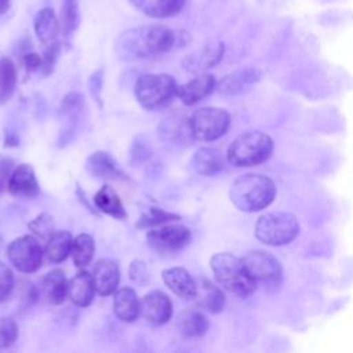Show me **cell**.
I'll return each instance as SVG.
<instances>
[{
    "label": "cell",
    "instance_id": "30bf717a",
    "mask_svg": "<svg viewBox=\"0 0 353 353\" xmlns=\"http://www.w3.org/2000/svg\"><path fill=\"white\" fill-rule=\"evenodd\" d=\"M243 263L248 274L255 280V283H262L265 285H279L281 280V266L279 261L266 251L255 250L244 255Z\"/></svg>",
    "mask_w": 353,
    "mask_h": 353
},
{
    "label": "cell",
    "instance_id": "ffe728a7",
    "mask_svg": "<svg viewBox=\"0 0 353 353\" xmlns=\"http://www.w3.org/2000/svg\"><path fill=\"white\" fill-rule=\"evenodd\" d=\"M258 80H259V72L256 69L244 68L226 74L216 84V88L223 95H236L248 90Z\"/></svg>",
    "mask_w": 353,
    "mask_h": 353
},
{
    "label": "cell",
    "instance_id": "836d02e7",
    "mask_svg": "<svg viewBox=\"0 0 353 353\" xmlns=\"http://www.w3.org/2000/svg\"><path fill=\"white\" fill-rule=\"evenodd\" d=\"M28 229L33 233V236L48 240L50 236L55 232V222L52 215L48 212H41L28 223Z\"/></svg>",
    "mask_w": 353,
    "mask_h": 353
},
{
    "label": "cell",
    "instance_id": "8fae6325",
    "mask_svg": "<svg viewBox=\"0 0 353 353\" xmlns=\"http://www.w3.org/2000/svg\"><path fill=\"white\" fill-rule=\"evenodd\" d=\"M141 314L149 324L163 325L172 317V302L163 291H149L141 299Z\"/></svg>",
    "mask_w": 353,
    "mask_h": 353
},
{
    "label": "cell",
    "instance_id": "f35d334b",
    "mask_svg": "<svg viewBox=\"0 0 353 353\" xmlns=\"http://www.w3.org/2000/svg\"><path fill=\"white\" fill-rule=\"evenodd\" d=\"M14 161L8 157H0V193L7 189L10 175L12 172Z\"/></svg>",
    "mask_w": 353,
    "mask_h": 353
},
{
    "label": "cell",
    "instance_id": "f1b7e54d",
    "mask_svg": "<svg viewBox=\"0 0 353 353\" xmlns=\"http://www.w3.org/2000/svg\"><path fill=\"white\" fill-rule=\"evenodd\" d=\"M95 252V241L88 233H80L73 239L72 244V261L76 268L84 269L92 261Z\"/></svg>",
    "mask_w": 353,
    "mask_h": 353
},
{
    "label": "cell",
    "instance_id": "7c38bea8",
    "mask_svg": "<svg viewBox=\"0 0 353 353\" xmlns=\"http://www.w3.org/2000/svg\"><path fill=\"white\" fill-rule=\"evenodd\" d=\"M7 190L15 199H34L40 193V186L33 167L26 163L18 164L10 175Z\"/></svg>",
    "mask_w": 353,
    "mask_h": 353
},
{
    "label": "cell",
    "instance_id": "7bdbcfd3",
    "mask_svg": "<svg viewBox=\"0 0 353 353\" xmlns=\"http://www.w3.org/2000/svg\"><path fill=\"white\" fill-rule=\"evenodd\" d=\"M10 4H11V0H0V15L6 14L8 11Z\"/></svg>",
    "mask_w": 353,
    "mask_h": 353
},
{
    "label": "cell",
    "instance_id": "ba28073f",
    "mask_svg": "<svg viewBox=\"0 0 353 353\" xmlns=\"http://www.w3.org/2000/svg\"><path fill=\"white\" fill-rule=\"evenodd\" d=\"M44 250L36 236L25 234L14 239L7 247L10 263L21 273H34L41 266Z\"/></svg>",
    "mask_w": 353,
    "mask_h": 353
},
{
    "label": "cell",
    "instance_id": "4fadbf2b",
    "mask_svg": "<svg viewBox=\"0 0 353 353\" xmlns=\"http://www.w3.org/2000/svg\"><path fill=\"white\" fill-rule=\"evenodd\" d=\"M161 277L164 284L181 299L190 301L194 299L199 294V285L185 268L174 266L164 269Z\"/></svg>",
    "mask_w": 353,
    "mask_h": 353
},
{
    "label": "cell",
    "instance_id": "d590c367",
    "mask_svg": "<svg viewBox=\"0 0 353 353\" xmlns=\"http://www.w3.org/2000/svg\"><path fill=\"white\" fill-rule=\"evenodd\" d=\"M61 54V44L59 41H52L47 46L43 57H41V65L39 72L41 73V76H50L54 72V68L57 65L58 57Z\"/></svg>",
    "mask_w": 353,
    "mask_h": 353
},
{
    "label": "cell",
    "instance_id": "7402d4cb",
    "mask_svg": "<svg viewBox=\"0 0 353 353\" xmlns=\"http://www.w3.org/2000/svg\"><path fill=\"white\" fill-rule=\"evenodd\" d=\"M223 165L225 161L222 153L214 148H200L192 157V167L197 174L204 176L216 175L223 170Z\"/></svg>",
    "mask_w": 353,
    "mask_h": 353
},
{
    "label": "cell",
    "instance_id": "3957f363",
    "mask_svg": "<svg viewBox=\"0 0 353 353\" xmlns=\"http://www.w3.org/2000/svg\"><path fill=\"white\" fill-rule=\"evenodd\" d=\"M210 265L216 281L226 291L241 298L255 291L258 284L248 274L241 258L230 252H218L211 256Z\"/></svg>",
    "mask_w": 353,
    "mask_h": 353
},
{
    "label": "cell",
    "instance_id": "83f0119b",
    "mask_svg": "<svg viewBox=\"0 0 353 353\" xmlns=\"http://www.w3.org/2000/svg\"><path fill=\"white\" fill-rule=\"evenodd\" d=\"M160 132L165 139L179 145L188 143L190 139H193L189 127V119H185L183 116L172 114L165 119L160 127Z\"/></svg>",
    "mask_w": 353,
    "mask_h": 353
},
{
    "label": "cell",
    "instance_id": "1f68e13d",
    "mask_svg": "<svg viewBox=\"0 0 353 353\" xmlns=\"http://www.w3.org/2000/svg\"><path fill=\"white\" fill-rule=\"evenodd\" d=\"M179 219H181V215H178V214L165 211L159 207H148L142 212V215L138 219L135 226L138 229H150V228H156V226H160V225H164L168 222L179 221Z\"/></svg>",
    "mask_w": 353,
    "mask_h": 353
},
{
    "label": "cell",
    "instance_id": "e0dca14e",
    "mask_svg": "<svg viewBox=\"0 0 353 353\" xmlns=\"http://www.w3.org/2000/svg\"><path fill=\"white\" fill-rule=\"evenodd\" d=\"M225 52L223 43L208 44L199 51L188 55L182 61V66L192 73H204L207 69L219 63Z\"/></svg>",
    "mask_w": 353,
    "mask_h": 353
},
{
    "label": "cell",
    "instance_id": "d6a6232c",
    "mask_svg": "<svg viewBox=\"0 0 353 353\" xmlns=\"http://www.w3.org/2000/svg\"><path fill=\"white\" fill-rule=\"evenodd\" d=\"M203 295L200 305L210 313H219L225 306V295L219 287L208 280H201Z\"/></svg>",
    "mask_w": 353,
    "mask_h": 353
},
{
    "label": "cell",
    "instance_id": "9a60e30c",
    "mask_svg": "<svg viewBox=\"0 0 353 353\" xmlns=\"http://www.w3.org/2000/svg\"><path fill=\"white\" fill-rule=\"evenodd\" d=\"M216 88L215 77L210 73H199L192 80L178 85L176 95L188 106H192L207 98Z\"/></svg>",
    "mask_w": 353,
    "mask_h": 353
},
{
    "label": "cell",
    "instance_id": "ac0fdd59",
    "mask_svg": "<svg viewBox=\"0 0 353 353\" xmlns=\"http://www.w3.org/2000/svg\"><path fill=\"white\" fill-rule=\"evenodd\" d=\"M95 285L90 272L80 269L68 284V296L73 305L79 307H87L94 301Z\"/></svg>",
    "mask_w": 353,
    "mask_h": 353
},
{
    "label": "cell",
    "instance_id": "277c9868",
    "mask_svg": "<svg viewBox=\"0 0 353 353\" xmlns=\"http://www.w3.org/2000/svg\"><path fill=\"white\" fill-rule=\"evenodd\" d=\"M176 81L165 73L141 74L134 85L135 98L146 110H159L167 106L176 95Z\"/></svg>",
    "mask_w": 353,
    "mask_h": 353
},
{
    "label": "cell",
    "instance_id": "ee69618b",
    "mask_svg": "<svg viewBox=\"0 0 353 353\" xmlns=\"http://www.w3.org/2000/svg\"><path fill=\"white\" fill-rule=\"evenodd\" d=\"M3 244H4V241H3V237H1V234H0V251H1V248H3Z\"/></svg>",
    "mask_w": 353,
    "mask_h": 353
},
{
    "label": "cell",
    "instance_id": "e575fe53",
    "mask_svg": "<svg viewBox=\"0 0 353 353\" xmlns=\"http://www.w3.org/2000/svg\"><path fill=\"white\" fill-rule=\"evenodd\" d=\"M19 335L18 324L11 317H0V349L12 346Z\"/></svg>",
    "mask_w": 353,
    "mask_h": 353
},
{
    "label": "cell",
    "instance_id": "9c48e42d",
    "mask_svg": "<svg viewBox=\"0 0 353 353\" xmlns=\"http://www.w3.org/2000/svg\"><path fill=\"white\" fill-rule=\"evenodd\" d=\"M190 230L179 223H164L146 233L148 245L159 254H175L190 243Z\"/></svg>",
    "mask_w": 353,
    "mask_h": 353
},
{
    "label": "cell",
    "instance_id": "52a82bcc",
    "mask_svg": "<svg viewBox=\"0 0 353 353\" xmlns=\"http://www.w3.org/2000/svg\"><path fill=\"white\" fill-rule=\"evenodd\" d=\"M229 125L230 114L221 108H200L189 117L192 137L201 142H211L221 138L229 130Z\"/></svg>",
    "mask_w": 353,
    "mask_h": 353
},
{
    "label": "cell",
    "instance_id": "74e56055",
    "mask_svg": "<svg viewBox=\"0 0 353 353\" xmlns=\"http://www.w3.org/2000/svg\"><path fill=\"white\" fill-rule=\"evenodd\" d=\"M130 279L139 285H146L149 283V272L146 263L142 259H134L128 266Z\"/></svg>",
    "mask_w": 353,
    "mask_h": 353
},
{
    "label": "cell",
    "instance_id": "d6986e66",
    "mask_svg": "<svg viewBox=\"0 0 353 353\" xmlns=\"http://www.w3.org/2000/svg\"><path fill=\"white\" fill-rule=\"evenodd\" d=\"M113 312L124 323H132L141 316V301L131 287H121L113 294Z\"/></svg>",
    "mask_w": 353,
    "mask_h": 353
},
{
    "label": "cell",
    "instance_id": "60d3db41",
    "mask_svg": "<svg viewBox=\"0 0 353 353\" xmlns=\"http://www.w3.org/2000/svg\"><path fill=\"white\" fill-rule=\"evenodd\" d=\"M150 157V150L148 146L143 145V142H138L131 149V160L135 163H142Z\"/></svg>",
    "mask_w": 353,
    "mask_h": 353
},
{
    "label": "cell",
    "instance_id": "ab89813d",
    "mask_svg": "<svg viewBox=\"0 0 353 353\" xmlns=\"http://www.w3.org/2000/svg\"><path fill=\"white\" fill-rule=\"evenodd\" d=\"M102 81H103V72L102 69L97 70L91 79H90V91H91V95L94 97L95 101L99 102L101 105V88H102Z\"/></svg>",
    "mask_w": 353,
    "mask_h": 353
},
{
    "label": "cell",
    "instance_id": "d4e9b609",
    "mask_svg": "<svg viewBox=\"0 0 353 353\" xmlns=\"http://www.w3.org/2000/svg\"><path fill=\"white\" fill-rule=\"evenodd\" d=\"M94 204L101 212H103V214H106V215H109L114 219L124 221L128 216L124 207H123L121 200L117 196V193L109 185H103L95 193Z\"/></svg>",
    "mask_w": 353,
    "mask_h": 353
},
{
    "label": "cell",
    "instance_id": "2e32d148",
    "mask_svg": "<svg viewBox=\"0 0 353 353\" xmlns=\"http://www.w3.org/2000/svg\"><path fill=\"white\" fill-rule=\"evenodd\" d=\"M95 291L101 296H109L116 292L120 283V268L112 259H99L92 269Z\"/></svg>",
    "mask_w": 353,
    "mask_h": 353
},
{
    "label": "cell",
    "instance_id": "44dd1931",
    "mask_svg": "<svg viewBox=\"0 0 353 353\" xmlns=\"http://www.w3.org/2000/svg\"><path fill=\"white\" fill-rule=\"evenodd\" d=\"M176 330L185 338H200L208 330L207 317L194 309H185L176 314Z\"/></svg>",
    "mask_w": 353,
    "mask_h": 353
},
{
    "label": "cell",
    "instance_id": "b9f144b4",
    "mask_svg": "<svg viewBox=\"0 0 353 353\" xmlns=\"http://www.w3.org/2000/svg\"><path fill=\"white\" fill-rule=\"evenodd\" d=\"M22 62L26 68V70L29 72H34V70H39L40 69V65H41V57L33 51L30 52H25L23 57H22Z\"/></svg>",
    "mask_w": 353,
    "mask_h": 353
},
{
    "label": "cell",
    "instance_id": "5bb4252c",
    "mask_svg": "<svg viewBox=\"0 0 353 353\" xmlns=\"http://www.w3.org/2000/svg\"><path fill=\"white\" fill-rule=\"evenodd\" d=\"M85 170L95 178L106 181H127L128 176L119 167L114 159L103 152L97 150L91 153L85 160Z\"/></svg>",
    "mask_w": 353,
    "mask_h": 353
},
{
    "label": "cell",
    "instance_id": "8992f818",
    "mask_svg": "<svg viewBox=\"0 0 353 353\" xmlns=\"http://www.w3.org/2000/svg\"><path fill=\"white\" fill-rule=\"evenodd\" d=\"M299 232L298 221L287 212L262 215L255 226L256 237L269 245H283L292 241Z\"/></svg>",
    "mask_w": 353,
    "mask_h": 353
},
{
    "label": "cell",
    "instance_id": "f546056e",
    "mask_svg": "<svg viewBox=\"0 0 353 353\" xmlns=\"http://www.w3.org/2000/svg\"><path fill=\"white\" fill-rule=\"evenodd\" d=\"M80 25L79 0H62L59 14V30L63 37H70Z\"/></svg>",
    "mask_w": 353,
    "mask_h": 353
},
{
    "label": "cell",
    "instance_id": "cb8c5ba5",
    "mask_svg": "<svg viewBox=\"0 0 353 353\" xmlns=\"http://www.w3.org/2000/svg\"><path fill=\"white\" fill-rule=\"evenodd\" d=\"M68 284L69 281L66 280L63 270L61 269L50 270L44 276L41 283V291L44 298L52 305L62 303L68 296Z\"/></svg>",
    "mask_w": 353,
    "mask_h": 353
},
{
    "label": "cell",
    "instance_id": "7a4b0ae2",
    "mask_svg": "<svg viewBox=\"0 0 353 353\" xmlns=\"http://www.w3.org/2000/svg\"><path fill=\"white\" fill-rule=\"evenodd\" d=\"M276 194L274 183L261 174H244L230 186L229 197L241 211L252 212L268 207Z\"/></svg>",
    "mask_w": 353,
    "mask_h": 353
},
{
    "label": "cell",
    "instance_id": "5b68a950",
    "mask_svg": "<svg viewBox=\"0 0 353 353\" xmlns=\"http://www.w3.org/2000/svg\"><path fill=\"white\" fill-rule=\"evenodd\" d=\"M273 150V141L259 131H248L237 137L229 150L228 160L236 167H251L269 159Z\"/></svg>",
    "mask_w": 353,
    "mask_h": 353
},
{
    "label": "cell",
    "instance_id": "484cf974",
    "mask_svg": "<svg viewBox=\"0 0 353 353\" xmlns=\"http://www.w3.org/2000/svg\"><path fill=\"white\" fill-rule=\"evenodd\" d=\"M59 32V19L57 18L54 10L50 7L41 8L34 18V33L37 39L43 44L48 46L57 40Z\"/></svg>",
    "mask_w": 353,
    "mask_h": 353
},
{
    "label": "cell",
    "instance_id": "4316f807",
    "mask_svg": "<svg viewBox=\"0 0 353 353\" xmlns=\"http://www.w3.org/2000/svg\"><path fill=\"white\" fill-rule=\"evenodd\" d=\"M73 237L68 230H55L47 240L44 254L51 263L63 262L72 251Z\"/></svg>",
    "mask_w": 353,
    "mask_h": 353
},
{
    "label": "cell",
    "instance_id": "4dcf8cb0",
    "mask_svg": "<svg viewBox=\"0 0 353 353\" xmlns=\"http://www.w3.org/2000/svg\"><path fill=\"white\" fill-rule=\"evenodd\" d=\"M17 88V69L10 58L0 59V103L7 102Z\"/></svg>",
    "mask_w": 353,
    "mask_h": 353
},
{
    "label": "cell",
    "instance_id": "603a6c76",
    "mask_svg": "<svg viewBox=\"0 0 353 353\" xmlns=\"http://www.w3.org/2000/svg\"><path fill=\"white\" fill-rule=\"evenodd\" d=\"M141 12L152 18H170L179 14L186 0H130Z\"/></svg>",
    "mask_w": 353,
    "mask_h": 353
},
{
    "label": "cell",
    "instance_id": "6da1fadb",
    "mask_svg": "<svg viewBox=\"0 0 353 353\" xmlns=\"http://www.w3.org/2000/svg\"><path fill=\"white\" fill-rule=\"evenodd\" d=\"M190 36L185 30H174L163 25L138 26L123 32L116 40V54L125 61L150 59L183 47Z\"/></svg>",
    "mask_w": 353,
    "mask_h": 353
},
{
    "label": "cell",
    "instance_id": "8d00e7d4",
    "mask_svg": "<svg viewBox=\"0 0 353 353\" xmlns=\"http://www.w3.org/2000/svg\"><path fill=\"white\" fill-rule=\"evenodd\" d=\"M14 273L8 265L0 261V302L6 301L14 290Z\"/></svg>",
    "mask_w": 353,
    "mask_h": 353
}]
</instances>
